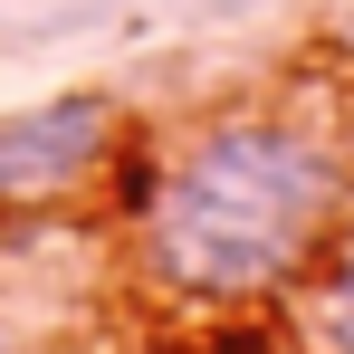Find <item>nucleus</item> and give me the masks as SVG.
<instances>
[{"mask_svg": "<svg viewBox=\"0 0 354 354\" xmlns=\"http://www.w3.org/2000/svg\"><path fill=\"white\" fill-rule=\"evenodd\" d=\"M0 354H19V345H10V335H0Z\"/></svg>", "mask_w": 354, "mask_h": 354, "instance_id": "20e7f679", "label": "nucleus"}, {"mask_svg": "<svg viewBox=\"0 0 354 354\" xmlns=\"http://www.w3.org/2000/svg\"><path fill=\"white\" fill-rule=\"evenodd\" d=\"M306 278H316L306 288V345L316 354H354V239L335 259H316Z\"/></svg>", "mask_w": 354, "mask_h": 354, "instance_id": "7ed1b4c3", "label": "nucleus"}, {"mask_svg": "<svg viewBox=\"0 0 354 354\" xmlns=\"http://www.w3.org/2000/svg\"><path fill=\"white\" fill-rule=\"evenodd\" d=\"M106 144H115V96H96V86H67L48 106L0 115V201L77 192V182L106 163Z\"/></svg>", "mask_w": 354, "mask_h": 354, "instance_id": "f03ea898", "label": "nucleus"}, {"mask_svg": "<svg viewBox=\"0 0 354 354\" xmlns=\"http://www.w3.org/2000/svg\"><path fill=\"white\" fill-rule=\"evenodd\" d=\"M345 211V163L297 115H211L144 173V268L182 306L297 288Z\"/></svg>", "mask_w": 354, "mask_h": 354, "instance_id": "f257e3e1", "label": "nucleus"}]
</instances>
